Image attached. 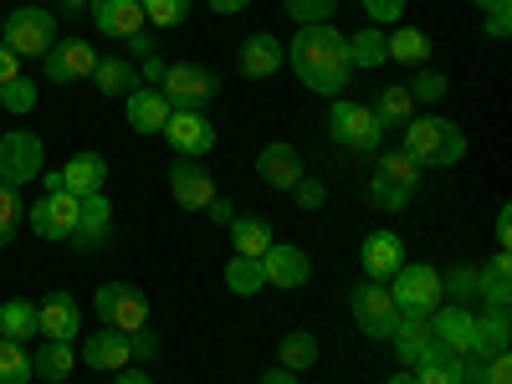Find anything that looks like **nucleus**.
Here are the masks:
<instances>
[{
  "instance_id": "1",
  "label": "nucleus",
  "mask_w": 512,
  "mask_h": 384,
  "mask_svg": "<svg viewBox=\"0 0 512 384\" xmlns=\"http://www.w3.org/2000/svg\"><path fill=\"white\" fill-rule=\"evenodd\" d=\"M287 67L297 72V82H303L308 93L318 98H344V88L354 82V57H349V36L338 26H303L292 36L287 47Z\"/></svg>"
},
{
  "instance_id": "2",
  "label": "nucleus",
  "mask_w": 512,
  "mask_h": 384,
  "mask_svg": "<svg viewBox=\"0 0 512 384\" xmlns=\"http://www.w3.org/2000/svg\"><path fill=\"white\" fill-rule=\"evenodd\" d=\"M400 149H405L420 169H451V164H461V154H466V134H461L451 118L415 113V118L400 128Z\"/></svg>"
},
{
  "instance_id": "3",
  "label": "nucleus",
  "mask_w": 512,
  "mask_h": 384,
  "mask_svg": "<svg viewBox=\"0 0 512 384\" xmlns=\"http://www.w3.org/2000/svg\"><path fill=\"white\" fill-rule=\"evenodd\" d=\"M159 93L169 98V108H175V113H205V103L221 93V77L210 72L205 62H169Z\"/></svg>"
},
{
  "instance_id": "4",
  "label": "nucleus",
  "mask_w": 512,
  "mask_h": 384,
  "mask_svg": "<svg viewBox=\"0 0 512 384\" xmlns=\"http://www.w3.org/2000/svg\"><path fill=\"white\" fill-rule=\"evenodd\" d=\"M384 287H390L400 318H431L441 308V272L425 267V262H405Z\"/></svg>"
},
{
  "instance_id": "5",
  "label": "nucleus",
  "mask_w": 512,
  "mask_h": 384,
  "mask_svg": "<svg viewBox=\"0 0 512 384\" xmlns=\"http://www.w3.org/2000/svg\"><path fill=\"white\" fill-rule=\"evenodd\" d=\"M328 139H333L338 149H349V154H379L384 128L374 123L369 103H344V98H333V108H328Z\"/></svg>"
},
{
  "instance_id": "6",
  "label": "nucleus",
  "mask_w": 512,
  "mask_h": 384,
  "mask_svg": "<svg viewBox=\"0 0 512 384\" xmlns=\"http://www.w3.org/2000/svg\"><path fill=\"white\" fill-rule=\"evenodd\" d=\"M57 16L41 11V6H21L6 16V26H0V41L16 52V57H47L57 47Z\"/></svg>"
},
{
  "instance_id": "7",
  "label": "nucleus",
  "mask_w": 512,
  "mask_h": 384,
  "mask_svg": "<svg viewBox=\"0 0 512 384\" xmlns=\"http://www.w3.org/2000/svg\"><path fill=\"white\" fill-rule=\"evenodd\" d=\"M93 308L103 318V328H118V333H139L149 328V297L134 287V282H103Z\"/></svg>"
},
{
  "instance_id": "8",
  "label": "nucleus",
  "mask_w": 512,
  "mask_h": 384,
  "mask_svg": "<svg viewBox=\"0 0 512 384\" xmlns=\"http://www.w3.org/2000/svg\"><path fill=\"white\" fill-rule=\"evenodd\" d=\"M349 313H354L359 333L374 338V344H384V338L395 333V318H400V308H395V297H390L384 282H359L354 297H349Z\"/></svg>"
},
{
  "instance_id": "9",
  "label": "nucleus",
  "mask_w": 512,
  "mask_h": 384,
  "mask_svg": "<svg viewBox=\"0 0 512 384\" xmlns=\"http://www.w3.org/2000/svg\"><path fill=\"white\" fill-rule=\"evenodd\" d=\"M47 149H41L36 134H26V128H16V134H0V185H31L41 180V169H47V159H41Z\"/></svg>"
},
{
  "instance_id": "10",
  "label": "nucleus",
  "mask_w": 512,
  "mask_h": 384,
  "mask_svg": "<svg viewBox=\"0 0 512 384\" xmlns=\"http://www.w3.org/2000/svg\"><path fill=\"white\" fill-rule=\"evenodd\" d=\"M262 277H267V287H277V292H297V287L313 277V256H308L303 246L272 241V246L262 251Z\"/></svg>"
},
{
  "instance_id": "11",
  "label": "nucleus",
  "mask_w": 512,
  "mask_h": 384,
  "mask_svg": "<svg viewBox=\"0 0 512 384\" xmlns=\"http://www.w3.org/2000/svg\"><path fill=\"white\" fill-rule=\"evenodd\" d=\"M93 67H98V52L82 36H57V47L41 57L47 82H82V77H93Z\"/></svg>"
},
{
  "instance_id": "12",
  "label": "nucleus",
  "mask_w": 512,
  "mask_h": 384,
  "mask_svg": "<svg viewBox=\"0 0 512 384\" xmlns=\"http://www.w3.org/2000/svg\"><path fill=\"white\" fill-rule=\"evenodd\" d=\"M169 195H175L180 210H205L210 200H216V180H210V169L200 159H180L169 164Z\"/></svg>"
},
{
  "instance_id": "13",
  "label": "nucleus",
  "mask_w": 512,
  "mask_h": 384,
  "mask_svg": "<svg viewBox=\"0 0 512 384\" xmlns=\"http://www.w3.org/2000/svg\"><path fill=\"white\" fill-rule=\"evenodd\" d=\"M164 139H169V149H175L180 159H200V154L216 149V123H210L205 113H169Z\"/></svg>"
},
{
  "instance_id": "14",
  "label": "nucleus",
  "mask_w": 512,
  "mask_h": 384,
  "mask_svg": "<svg viewBox=\"0 0 512 384\" xmlns=\"http://www.w3.org/2000/svg\"><path fill=\"white\" fill-rule=\"evenodd\" d=\"M431 328H436V344H446L451 354H472V344H477V308L472 303H441L431 313Z\"/></svg>"
},
{
  "instance_id": "15",
  "label": "nucleus",
  "mask_w": 512,
  "mask_h": 384,
  "mask_svg": "<svg viewBox=\"0 0 512 384\" xmlns=\"http://www.w3.org/2000/svg\"><path fill=\"white\" fill-rule=\"evenodd\" d=\"M36 328L47 333V338H57V344H72V338L82 333V308H77V297L72 292H47L36 303Z\"/></svg>"
},
{
  "instance_id": "16",
  "label": "nucleus",
  "mask_w": 512,
  "mask_h": 384,
  "mask_svg": "<svg viewBox=\"0 0 512 384\" xmlns=\"http://www.w3.org/2000/svg\"><path fill=\"white\" fill-rule=\"evenodd\" d=\"M359 267H364L369 282H390L405 267V241L395 231H369L364 246H359Z\"/></svg>"
},
{
  "instance_id": "17",
  "label": "nucleus",
  "mask_w": 512,
  "mask_h": 384,
  "mask_svg": "<svg viewBox=\"0 0 512 384\" xmlns=\"http://www.w3.org/2000/svg\"><path fill=\"white\" fill-rule=\"evenodd\" d=\"M108 231H113L108 195H77V226H72L67 241L77 251H98V246H108Z\"/></svg>"
},
{
  "instance_id": "18",
  "label": "nucleus",
  "mask_w": 512,
  "mask_h": 384,
  "mask_svg": "<svg viewBox=\"0 0 512 384\" xmlns=\"http://www.w3.org/2000/svg\"><path fill=\"white\" fill-rule=\"evenodd\" d=\"M72 226H77V195H41L36 205H31V231L41 236V241H67L72 236Z\"/></svg>"
},
{
  "instance_id": "19",
  "label": "nucleus",
  "mask_w": 512,
  "mask_h": 384,
  "mask_svg": "<svg viewBox=\"0 0 512 384\" xmlns=\"http://www.w3.org/2000/svg\"><path fill=\"white\" fill-rule=\"evenodd\" d=\"M256 175H262V185L272 190H292L297 180H303V154H297L292 144L272 139L262 154H256Z\"/></svg>"
},
{
  "instance_id": "20",
  "label": "nucleus",
  "mask_w": 512,
  "mask_h": 384,
  "mask_svg": "<svg viewBox=\"0 0 512 384\" xmlns=\"http://www.w3.org/2000/svg\"><path fill=\"white\" fill-rule=\"evenodd\" d=\"M93 26L103 31V36H118V41H128L134 31H144L149 21H144V0H93Z\"/></svg>"
},
{
  "instance_id": "21",
  "label": "nucleus",
  "mask_w": 512,
  "mask_h": 384,
  "mask_svg": "<svg viewBox=\"0 0 512 384\" xmlns=\"http://www.w3.org/2000/svg\"><path fill=\"white\" fill-rule=\"evenodd\" d=\"M384 344H395L400 369H415L425 354H431V344H436V328H431V318H395V333L384 338Z\"/></svg>"
},
{
  "instance_id": "22",
  "label": "nucleus",
  "mask_w": 512,
  "mask_h": 384,
  "mask_svg": "<svg viewBox=\"0 0 512 384\" xmlns=\"http://www.w3.org/2000/svg\"><path fill=\"white\" fill-rule=\"evenodd\" d=\"M282 62H287V47H282L272 31H251V36L241 41V72H246L251 82L282 72Z\"/></svg>"
},
{
  "instance_id": "23",
  "label": "nucleus",
  "mask_w": 512,
  "mask_h": 384,
  "mask_svg": "<svg viewBox=\"0 0 512 384\" xmlns=\"http://www.w3.org/2000/svg\"><path fill=\"white\" fill-rule=\"evenodd\" d=\"M123 103H128V128H134V134H164L169 113H175L159 88H134Z\"/></svg>"
},
{
  "instance_id": "24",
  "label": "nucleus",
  "mask_w": 512,
  "mask_h": 384,
  "mask_svg": "<svg viewBox=\"0 0 512 384\" xmlns=\"http://www.w3.org/2000/svg\"><path fill=\"white\" fill-rule=\"evenodd\" d=\"M82 364H93V369H128V364H134V344H128V333H118V328H98L88 344H82Z\"/></svg>"
},
{
  "instance_id": "25",
  "label": "nucleus",
  "mask_w": 512,
  "mask_h": 384,
  "mask_svg": "<svg viewBox=\"0 0 512 384\" xmlns=\"http://www.w3.org/2000/svg\"><path fill=\"white\" fill-rule=\"evenodd\" d=\"M62 180H67V195H103L108 190V159L93 154V149H82V154L67 159Z\"/></svg>"
},
{
  "instance_id": "26",
  "label": "nucleus",
  "mask_w": 512,
  "mask_h": 384,
  "mask_svg": "<svg viewBox=\"0 0 512 384\" xmlns=\"http://www.w3.org/2000/svg\"><path fill=\"white\" fill-rule=\"evenodd\" d=\"M384 62H405V67H425L431 62V36L420 26H405L400 31H384Z\"/></svg>"
},
{
  "instance_id": "27",
  "label": "nucleus",
  "mask_w": 512,
  "mask_h": 384,
  "mask_svg": "<svg viewBox=\"0 0 512 384\" xmlns=\"http://www.w3.org/2000/svg\"><path fill=\"white\" fill-rule=\"evenodd\" d=\"M226 236H231V246H236L231 256H262V251L277 241V231H272L267 216H231Z\"/></svg>"
},
{
  "instance_id": "28",
  "label": "nucleus",
  "mask_w": 512,
  "mask_h": 384,
  "mask_svg": "<svg viewBox=\"0 0 512 384\" xmlns=\"http://www.w3.org/2000/svg\"><path fill=\"white\" fill-rule=\"evenodd\" d=\"M369 113H374V123L384 128V134H390V128H405V123L415 118V98L400 88V82H390V88H379V93H374Z\"/></svg>"
},
{
  "instance_id": "29",
  "label": "nucleus",
  "mask_w": 512,
  "mask_h": 384,
  "mask_svg": "<svg viewBox=\"0 0 512 384\" xmlns=\"http://www.w3.org/2000/svg\"><path fill=\"white\" fill-rule=\"evenodd\" d=\"M93 82H98V93H108V98H128L134 88H144V82H139V67L128 62V57H98Z\"/></svg>"
},
{
  "instance_id": "30",
  "label": "nucleus",
  "mask_w": 512,
  "mask_h": 384,
  "mask_svg": "<svg viewBox=\"0 0 512 384\" xmlns=\"http://www.w3.org/2000/svg\"><path fill=\"white\" fill-rule=\"evenodd\" d=\"M72 364H77V354H72V344H57V338H47L36 354H31V379H47V384H62L67 374H72Z\"/></svg>"
},
{
  "instance_id": "31",
  "label": "nucleus",
  "mask_w": 512,
  "mask_h": 384,
  "mask_svg": "<svg viewBox=\"0 0 512 384\" xmlns=\"http://www.w3.org/2000/svg\"><path fill=\"white\" fill-rule=\"evenodd\" d=\"M410 374H415V384H461V354H451L446 344H431V354Z\"/></svg>"
},
{
  "instance_id": "32",
  "label": "nucleus",
  "mask_w": 512,
  "mask_h": 384,
  "mask_svg": "<svg viewBox=\"0 0 512 384\" xmlns=\"http://www.w3.org/2000/svg\"><path fill=\"white\" fill-rule=\"evenodd\" d=\"M41 328H36V303L26 297H11L6 308H0V338H11V344H31Z\"/></svg>"
},
{
  "instance_id": "33",
  "label": "nucleus",
  "mask_w": 512,
  "mask_h": 384,
  "mask_svg": "<svg viewBox=\"0 0 512 384\" xmlns=\"http://www.w3.org/2000/svg\"><path fill=\"white\" fill-rule=\"evenodd\" d=\"M277 364L282 369H313L318 364V338L308 333V328H292V333H282V344H277Z\"/></svg>"
},
{
  "instance_id": "34",
  "label": "nucleus",
  "mask_w": 512,
  "mask_h": 384,
  "mask_svg": "<svg viewBox=\"0 0 512 384\" xmlns=\"http://www.w3.org/2000/svg\"><path fill=\"white\" fill-rule=\"evenodd\" d=\"M226 287L236 292V297H256L267 287V277H262V256H231L226 262Z\"/></svg>"
},
{
  "instance_id": "35",
  "label": "nucleus",
  "mask_w": 512,
  "mask_h": 384,
  "mask_svg": "<svg viewBox=\"0 0 512 384\" xmlns=\"http://www.w3.org/2000/svg\"><path fill=\"white\" fill-rule=\"evenodd\" d=\"M441 297H446V303H472V297H482V267H451V272H441Z\"/></svg>"
},
{
  "instance_id": "36",
  "label": "nucleus",
  "mask_w": 512,
  "mask_h": 384,
  "mask_svg": "<svg viewBox=\"0 0 512 384\" xmlns=\"http://www.w3.org/2000/svg\"><path fill=\"white\" fill-rule=\"evenodd\" d=\"M374 175H384L390 185H400V190L415 195V185H420V164H415L405 149H390V154H379V169H374Z\"/></svg>"
},
{
  "instance_id": "37",
  "label": "nucleus",
  "mask_w": 512,
  "mask_h": 384,
  "mask_svg": "<svg viewBox=\"0 0 512 384\" xmlns=\"http://www.w3.org/2000/svg\"><path fill=\"white\" fill-rule=\"evenodd\" d=\"M349 57H354V67H384V31L379 26H364V31H354L349 36Z\"/></svg>"
},
{
  "instance_id": "38",
  "label": "nucleus",
  "mask_w": 512,
  "mask_h": 384,
  "mask_svg": "<svg viewBox=\"0 0 512 384\" xmlns=\"http://www.w3.org/2000/svg\"><path fill=\"white\" fill-rule=\"evenodd\" d=\"M0 384H31V349L0 338Z\"/></svg>"
},
{
  "instance_id": "39",
  "label": "nucleus",
  "mask_w": 512,
  "mask_h": 384,
  "mask_svg": "<svg viewBox=\"0 0 512 384\" xmlns=\"http://www.w3.org/2000/svg\"><path fill=\"white\" fill-rule=\"evenodd\" d=\"M446 88H451V82H446V72H436V67H420L415 77H410V98H415V108L425 103V108H431V103H441L446 98Z\"/></svg>"
},
{
  "instance_id": "40",
  "label": "nucleus",
  "mask_w": 512,
  "mask_h": 384,
  "mask_svg": "<svg viewBox=\"0 0 512 384\" xmlns=\"http://www.w3.org/2000/svg\"><path fill=\"white\" fill-rule=\"evenodd\" d=\"M26 226V210H21V195L11 185H0V251L16 241V231Z\"/></svg>"
},
{
  "instance_id": "41",
  "label": "nucleus",
  "mask_w": 512,
  "mask_h": 384,
  "mask_svg": "<svg viewBox=\"0 0 512 384\" xmlns=\"http://www.w3.org/2000/svg\"><path fill=\"white\" fill-rule=\"evenodd\" d=\"M282 6H287V16L297 26H323V21H333L338 0H282Z\"/></svg>"
},
{
  "instance_id": "42",
  "label": "nucleus",
  "mask_w": 512,
  "mask_h": 384,
  "mask_svg": "<svg viewBox=\"0 0 512 384\" xmlns=\"http://www.w3.org/2000/svg\"><path fill=\"white\" fill-rule=\"evenodd\" d=\"M0 108L6 113H31L36 108V82L21 72V77H11L6 88H0Z\"/></svg>"
},
{
  "instance_id": "43",
  "label": "nucleus",
  "mask_w": 512,
  "mask_h": 384,
  "mask_svg": "<svg viewBox=\"0 0 512 384\" xmlns=\"http://www.w3.org/2000/svg\"><path fill=\"white\" fill-rule=\"evenodd\" d=\"M369 205H374V210H405V205H410V190L390 185L384 175H369Z\"/></svg>"
},
{
  "instance_id": "44",
  "label": "nucleus",
  "mask_w": 512,
  "mask_h": 384,
  "mask_svg": "<svg viewBox=\"0 0 512 384\" xmlns=\"http://www.w3.org/2000/svg\"><path fill=\"white\" fill-rule=\"evenodd\" d=\"M190 16V0H144V21L154 26H185Z\"/></svg>"
},
{
  "instance_id": "45",
  "label": "nucleus",
  "mask_w": 512,
  "mask_h": 384,
  "mask_svg": "<svg viewBox=\"0 0 512 384\" xmlns=\"http://www.w3.org/2000/svg\"><path fill=\"white\" fill-rule=\"evenodd\" d=\"M359 6H364L369 26H400V16H405V0H359Z\"/></svg>"
},
{
  "instance_id": "46",
  "label": "nucleus",
  "mask_w": 512,
  "mask_h": 384,
  "mask_svg": "<svg viewBox=\"0 0 512 384\" xmlns=\"http://www.w3.org/2000/svg\"><path fill=\"white\" fill-rule=\"evenodd\" d=\"M292 200H297V210H323L328 190H323V180H297L292 185Z\"/></svg>"
},
{
  "instance_id": "47",
  "label": "nucleus",
  "mask_w": 512,
  "mask_h": 384,
  "mask_svg": "<svg viewBox=\"0 0 512 384\" xmlns=\"http://www.w3.org/2000/svg\"><path fill=\"white\" fill-rule=\"evenodd\" d=\"M482 384H512V354H507V349L487 359V379H482Z\"/></svg>"
},
{
  "instance_id": "48",
  "label": "nucleus",
  "mask_w": 512,
  "mask_h": 384,
  "mask_svg": "<svg viewBox=\"0 0 512 384\" xmlns=\"http://www.w3.org/2000/svg\"><path fill=\"white\" fill-rule=\"evenodd\" d=\"M128 344H134V359H154V354H159V338H154V328L128 333Z\"/></svg>"
},
{
  "instance_id": "49",
  "label": "nucleus",
  "mask_w": 512,
  "mask_h": 384,
  "mask_svg": "<svg viewBox=\"0 0 512 384\" xmlns=\"http://www.w3.org/2000/svg\"><path fill=\"white\" fill-rule=\"evenodd\" d=\"M164 67H169V62H164L159 52H154V57H144V67H139V82H144V88H159V82H164Z\"/></svg>"
},
{
  "instance_id": "50",
  "label": "nucleus",
  "mask_w": 512,
  "mask_h": 384,
  "mask_svg": "<svg viewBox=\"0 0 512 384\" xmlns=\"http://www.w3.org/2000/svg\"><path fill=\"white\" fill-rule=\"evenodd\" d=\"M11 77H21V57L6 47V41H0V88H6Z\"/></svg>"
},
{
  "instance_id": "51",
  "label": "nucleus",
  "mask_w": 512,
  "mask_h": 384,
  "mask_svg": "<svg viewBox=\"0 0 512 384\" xmlns=\"http://www.w3.org/2000/svg\"><path fill=\"white\" fill-rule=\"evenodd\" d=\"M205 216H210V221H216V226H231V216H236V205H231L226 195H216V200H210V205H205Z\"/></svg>"
},
{
  "instance_id": "52",
  "label": "nucleus",
  "mask_w": 512,
  "mask_h": 384,
  "mask_svg": "<svg viewBox=\"0 0 512 384\" xmlns=\"http://www.w3.org/2000/svg\"><path fill=\"white\" fill-rule=\"evenodd\" d=\"M507 31H512V11H492L487 16V36L492 41H507Z\"/></svg>"
},
{
  "instance_id": "53",
  "label": "nucleus",
  "mask_w": 512,
  "mask_h": 384,
  "mask_svg": "<svg viewBox=\"0 0 512 384\" xmlns=\"http://www.w3.org/2000/svg\"><path fill=\"white\" fill-rule=\"evenodd\" d=\"M507 246H512V210L502 205L497 210V251H507Z\"/></svg>"
},
{
  "instance_id": "54",
  "label": "nucleus",
  "mask_w": 512,
  "mask_h": 384,
  "mask_svg": "<svg viewBox=\"0 0 512 384\" xmlns=\"http://www.w3.org/2000/svg\"><path fill=\"white\" fill-rule=\"evenodd\" d=\"M128 52H134V57H154V36L149 31H134V36H128Z\"/></svg>"
},
{
  "instance_id": "55",
  "label": "nucleus",
  "mask_w": 512,
  "mask_h": 384,
  "mask_svg": "<svg viewBox=\"0 0 512 384\" xmlns=\"http://www.w3.org/2000/svg\"><path fill=\"white\" fill-rule=\"evenodd\" d=\"M41 190H47V195H62V190H67L62 169H41Z\"/></svg>"
},
{
  "instance_id": "56",
  "label": "nucleus",
  "mask_w": 512,
  "mask_h": 384,
  "mask_svg": "<svg viewBox=\"0 0 512 384\" xmlns=\"http://www.w3.org/2000/svg\"><path fill=\"white\" fill-rule=\"evenodd\" d=\"M205 6L216 11V16H236V11H246V6H251V0H205Z\"/></svg>"
},
{
  "instance_id": "57",
  "label": "nucleus",
  "mask_w": 512,
  "mask_h": 384,
  "mask_svg": "<svg viewBox=\"0 0 512 384\" xmlns=\"http://www.w3.org/2000/svg\"><path fill=\"white\" fill-rule=\"evenodd\" d=\"M262 384H297V374H292V369H282V364H272V369L262 374Z\"/></svg>"
},
{
  "instance_id": "58",
  "label": "nucleus",
  "mask_w": 512,
  "mask_h": 384,
  "mask_svg": "<svg viewBox=\"0 0 512 384\" xmlns=\"http://www.w3.org/2000/svg\"><path fill=\"white\" fill-rule=\"evenodd\" d=\"M113 384H154L149 374H139V369H118V379Z\"/></svg>"
},
{
  "instance_id": "59",
  "label": "nucleus",
  "mask_w": 512,
  "mask_h": 384,
  "mask_svg": "<svg viewBox=\"0 0 512 384\" xmlns=\"http://www.w3.org/2000/svg\"><path fill=\"white\" fill-rule=\"evenodd\" d=\"M477 11L492 16V11H512V0H477Z\"/></svg>"
},
{
  "instance_id": "60",
  "label": "nucleus",
  "mask_w": 512,
  "mask_h": 384,
  "mask_svg": "<svg viewBox=\"0 0 512 384\" xmlns=\"http://www.w3.org/2000/svg\"><path fill=\"white\" fill-rule=\"evenodd\" d=\"M384 384H415V374H410V369H400V374H390Z\"/></svg>"
},
{
  "instance_id": "61",
  "label": "nucleus",
  "mask_w": 512,
  "mask_h": 384,
  "mask_svg": "<svg viewBox=\"0 0 512 384\" xmlns=\"http://www.w3.org/2000/svg\"><path fill=\"white\" fill-rule=\"evenodd\" d=\"M57 6H67V11H82V6H93V0H57Z\"/></svg>"
},
{
  "instance_id": "62",
  "label": "nucleus",
  "mask_w": 512,
  "mask_h": 384,
  "mask_svg": "<svg viewBox=\"0 0 512 384\" xmlns=\"http://www.w3.org/2000/svg\"><path fill=\"white\" fill-rule=\"evenodd\" d=\"M0 26H6V16H0Z\"/></svg>"
}]
</instances>
